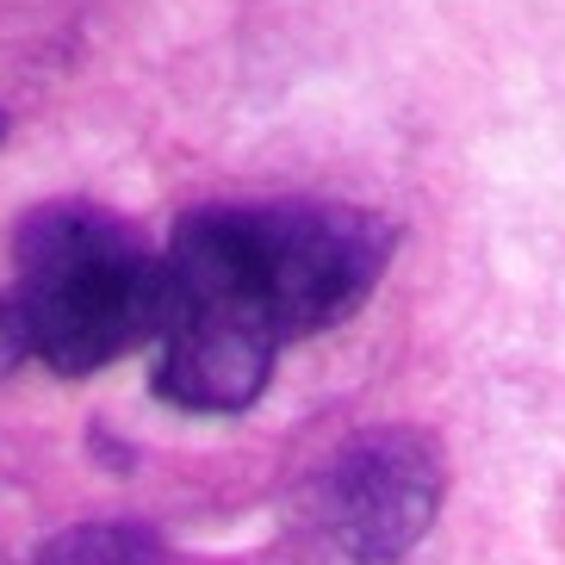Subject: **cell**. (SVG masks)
Returning <instances> with one entry per match:
<instances>
[{"label": "cell", "mask_w": 565, "mask_h": 565, "mask_svg": "<svg viewBox=\"0 0 565 565\" xmlns=\"http://www.w3.org/2000/svg\"><path fill=\"white\" fill-rule=\"evenodd\" d=\"M392 224L361 205H200L162 249L156 392L181 411H243L274 354L342 323L392 262Z\"/></svg>", "instance_id": "obj_1"}, {"label": "cell", "mask_w": 565, "mask_h": 565, "mask_svg": "<svg viewBox=\"0 0 565 565\" xmlns=\"http://www.w3.org/2000/svg\"><path fill=\"white\" fill-rule=\"evenodd\" d=\"M25 342L56 373H100L162 323V249L94 200H44L13 231Z\"/></svg>", "instance_id": "obj_2"}, {"label": "cell", "mask_w": 565, "mask_h": 565, "mask_svg": "<svg viewBox=\"0 0 565 565\" xmlns=\"http://www.w3.org/2000/svg\"><path fill=\"white\" fill-rule=\"evenodd\" d=\"M441 510V454L423 429H366L330 454L311 491L317 541L342 565H392Z\"/></svg>", "instance_id": "obj_3"}, {"label": "cell", "mask_w": 565, "mask_h": 565, "mask_svg": "<svg viewBox=\"0 0 565 565\" xmlns=\"http://www.w3.org/2000/svg\"><path fill=\"white\" fill-rule=\"evenodd\" d=\"M156 559H162V541L137 522H87V529L44 541V553H38V565H156Z\"/></svg>", "instance_id": "obj_4"}, {"label": "cell", "mask_w": 565, "mask_h": 565, "mask_svg": "<svg viewBox=\"0 0 565 565\" xmlns=\"http://www.w3.org/2000/svg\"><path fill=\"white\" fill-rule=\"evenodd\" d=\"M32 354V342H25V323H19V305L0 292V373H13L19 361Z\"/></svg>", "instance_id": "obj_5"}, {"label": "cell", "mask_w": 565, "mask_h": 565, "mask_svg": "<svg viewBox=\"0 0 565 565\" xmlns=\"http://www.w3.org/2000/svg\"><path fill=\"white\" fill-rule=\"evenodd\" d=\"M0 137H7V113H0Z\"/></svg>", "instance_id": "obj_6"}]
</instances>
